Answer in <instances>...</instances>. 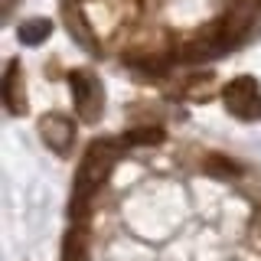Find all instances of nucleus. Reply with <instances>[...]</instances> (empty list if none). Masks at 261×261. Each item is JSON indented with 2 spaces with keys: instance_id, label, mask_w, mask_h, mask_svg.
Masks as SVG:
<instances>
[{
  "instance_id": "obj_8",
  "label": "nucleus",
  "mask_w": 261,
  "mask_h": 261,
  "mask_svg": "<svg viewBox=\"0 0 261 261\" xmlns=\"http://www.w3.org/2000/svg\"><path fill=\"white\" fill-rule=\"evenodd\" d=\"M62 23H65V30H69V36L75 39L85 53H92V56L101 53V43H98L92 23H88V16H85V10H82L79 4H72V0L62 4Z\"/></svg>"
},
{
  "instance_id": "obj_4",
  "label": "nucleus",
  "mask_w": 261,
  "mask_h": 261,
  "mask_svg": "<svg viewBox=\"0 0 261 261\" xmlns=\"http://www.w3.org/2000/svg\"><path fill=\"white\" fill-rule=\"evenodd\" d=\"M258 16H261V0H232L228 10L219 16V30L225 36V46L228 49L242 46L251 36V30L258 27Z\"/></svg>"
},
{
  "instance_id": "obj_14",
  "label": "nucleus",
  "mask_w": 261,
  "mask_h": 261,
  "mask_svg": "<svg viewBox=\"0 0 261 261\" xmlns=\"http://www.w3.org/2000/svg\"><path fill=\"white\" fill-rule=\"evenodd\" d=\"M7 10H13V0H4V13H7Z\"/></svg>"
},
{
  "instance_id": "obj_7",
  "label": "nucleus",
  "mask_w": 261,
  "mask_h": 261,
  "mask_svg": "<svg viewBox=\"0 0 261 261\" xmlns=\"http://www.w3.org/2000/svg\"><path fill=\"white\" fill-rule=\"evenodd\" d=\"M0 98H4L7 111L10 114H27L30 108V95H27V75H23L20 59H10L0 79Z\"/></svg>"
},
{
  "instance_id": "obj_5",
  "label": "nucleus",
  "mask_w": 261,
  "mask_h": 261,
  "mask_svg": "<svg viewBox=\"0 0 261 261\" xmlns=\"http://www.w3.org/2000/svg\"><path fill=\"white\" fill-rule=\"evenodd\" d=\"M222 53H228V46H225L222 30H219V20L212 23V27H202L193 39H186V43L179 46V59H183V62L216 59V56H222Z\"/></svg>"
},
{
  "instance_id": "obj_12",
  "label": "nucleus",
  "mask_w": 261,
  "mask_h": 261,
  "mask_svg": "<svg viewBox=\"0 0 261 261\" xmlns=\"http://www.w3.org/2000/svg\"><path fill=\"white\" fill-rule=\"evenodd\" d=\"M124 141L127 144H160L163 141V127H157V124H150V127H130L127 134H124Z\"/></svg>"
},
{
  "instance_id": "obj_11",
  "label": "nucleus",
  "mask_w": 261,
  "mask_h": 261,
  "mask_svg": "<svg viewBox=\"0 0 261 261\" xmlns=\"http://www.w3.org/2000/svg\"><path fill=\"white\" fill-rule=\"evenodd\" d=\"M206 173L232 179V176H239V167H235V160L222 157V153H209V157H206Z\"/></svg>"
},
{
  "instance_id": "obj_1",
  "label": "nucleus",
  "mask_w": 261,
  "mask_h": 261,
  "mask_svg": "<svg viewBox=\"0 0 261 261\" xmlns=\"http://www.w3.org/2000/svg\"><path fill=\"white\" fill-rule=\"evenodd\" d=\"M121 160V144L111 141V137H98V141H92L85 147V153H82V163L75 170V183H72V219L75 222H82L88 212V202L98 196V190H101L105 183H108L114 163Z\"/></svg>"
},
{
  "instance_id": "obj_3",
  "label": "nucleus",
  "mask_w": 261,
  "mask_h": 261,
  "mask_svg": "<svg viewBox=\"0 0 261 261\" xmlns=\"http://www.w3.org/2000/svg\"><path fill=\"white\" fill-rule=\"evenodd\" d=\"M222 105L239 121H261V85L255 75H235L222 88Z\"/></svg>"
},
{
  "instance_id": "obj_6",
  "label": "nucleus",
  "mask_w": 261,
  "mask_h": 261,
  "mask_svg": "<svg viewBox=\"0 0 261 261\" xmlns=\"http://www.w3.org/2000/svg\"><path fill=\"white\" fill-rule=\"evenodd\" d=\"M36 127H39L43 144H46L53 153H59V157H65V153L72 150V144H75V121L65 118V114H59V111L43 114Z\"/></svg>"
},
{
  "instance_id": "obj_2",
  "label": "nucleus",
  "mask_w": 261,
  "mask_h": 261,
  "mask_svg": "<svg viewBox=\"0 0 261 261\" xmlns=\"http://www.w3.org/2000/svg\"><path fill=\"white\" fill-rule=\"evenodd\" d=\"M69 82H72V101H75L79 121L98 124V118H101V111H105L101 79H98L92 69H75V72H69Z\"/></svg>"
},
{
  "instance_id": "obj_13",
  "label": "nucleus",
  "mask_w": 261,
  "mask_h": 261,
  "mask_svg": "<svg viewBox=\"0 0 261 261\" xmlns=\"http://www.w3.org/2000/svg\"><path fill=\"white\" fill-rule=\"evenodd\" d=\"M251 245H255V248L261 251V209H255V219H251Z\"/></svg>"
},
{
  "instance_id": "obj_10",
  "label": "nucleus",
  "mask_w": 261,
  "mask_h": 261,
  "mask_svg": "<svg viewBox=\"0 0 261 261\" xmlns=\"http://www.w3.org/2000/svg\"><path fill=\"white\" fill-rule=\"evenodd\" d=\"M49 33H53V23H49L46 16H33V20L20 23V43L23 46H39V43H46Z\"/></svg>"
},
{
  "instance_id": "obj_9",
  "label": "nucleus",
  "mask_w": 261,
  "mask_h": 261,
  "mask_svg": "<svg viewBox=\"0 0 261 261\" xmlns=\"http://www.w3.org/2000/svg\"><path fill=\"white\" fill-rule=\"evenodd\" d=\"M59 261H88V228H85V222H75L65 232Z\"/></svg>"
}]
</instances>
